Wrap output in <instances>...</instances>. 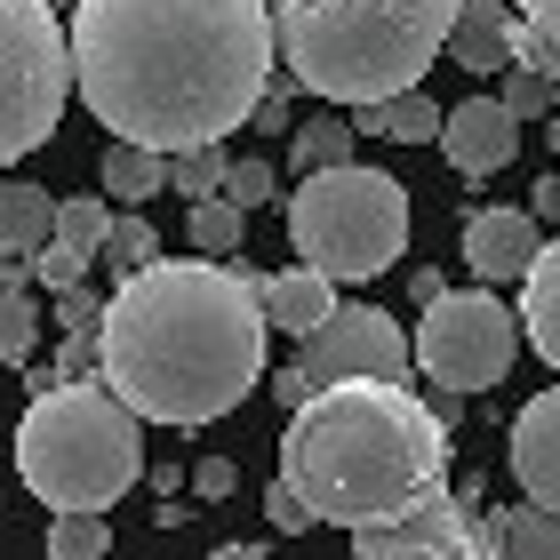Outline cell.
Segmentation results:
<instances>
[{
	"mask_svg": "<svg viewBox=\"0 0 560 560\" xmlns=\"http://www.w3.org/2000/svg\"><path fill=\"white\" fill-rule=\"evenodd\" d=\"M224 176H233V152L224 144H192V152L168 161V192H185V209L192 200H224Z\"/></svg>",
	"mask_w": 560,
	"mask_h": 560,
	"instance_id": "cell-22",
	"label": "cell"
},
{
	"mask_svg": "<svg viewBox=\"0 0 560 560\" xmlns=\"http://www.w3.org/2000/svg\"><path fill=\"white\" fill-rule=\"evenodd\" d=\"M40 352V313L24 289H0V369H33Z\"/></svg>",
	"mask_w": 560,
	"mask_h": 560,
	"instance_id": "cell-25",
	"label": "cell"
},
{
	"mask_svg": "<svg viewBox=\"0 0 560 560\" xmlns=\"http://www.w3.org/2000/svg\"><path fill=\"white\" fill-rule=\"evenodd\" d=\"M96 176H105V200H129V209H137V200H152L168 185V161H161V152H144V144H113Z\"/></svg>",
	"mask_w": 560,
	"mask_h": 560,
	"instance_id": "cell-21",
	"label": "cell"
},
{
	"mask_svg": "<svg viewBox=\"0 0 560 560\" xmlns=\"http://www.w3.org/2000/svg\"><path fill=\"white\" fill-rule=\"evenodd\" d=\"M497 81H504V89H497V105L513 113V120H537V113L552 105V81H545V72L528 65V57H513V65L497 72Z\"/></svg>",
	"mask_w": 560,
	"mask_h": 560,
	"instance_id": "cell-30",
	"label": "cell"
},
{
	"mask_svg": "<svg viewBox=\"0 0 560 560\" xmlns=\"http://www.w3.org/2000/svg\"><path fill=\"white\" fill-rule=\"evenodd\" d=\"M552 185H560V176H552Z\"/></svg>",
	"mask_w": 560,
	"mask_h": 560,
	"instance_id": "cell-38",
	"label": "cell"
},
{
	"mask_svg": "<svg viewBox=\"0 0 560 560\" xmlns=\"http://www.w3.org/2000/svg\"><path fill=\"white\" fill-rule=\"evenodd\" d=\"M521 40H528V24L504 9V0H465L456 24H448V57L465 72H504L521 57Z\"/></svg>",
	"mask_w": 560,
	"mask_h": 560,
	"instance_id": "cell-14",
	"label": "cell"
},
{
	"mask_svg": "<svg viewBox=\"0 0 560 560\" xmlns=\"http://www.w3.org/2000/svg\"><path fill=\"white\" fill-rule=\"evenodd\" d=\"M24 272H33L24 257H0V289H24Z\"/></svg>",
	"mask_w": 560,
	"mask_h": 560,
	"instance_id": "cell-35",
	"label": "cell"
},
{
	"mask_svg": "<svg viewBox=\"0 0 560 560\" xmlns=\"http://www.w3.org/2000/svg\"><path fill=\"white\" fill-rule=\"evenodd\" d=\"M105 552H113L105 513H57L48 521V560H105Z\"/></svg>",
	"mask_w": 560,
	"mask_h": 560,
	"instance_id": "cell-26",
	"label": "cell"
},
{
	"mask_svg": "<svg viewBox=\"0 0 560 560\" xmlns=\"http://www.w3.org/2000/svg\"><path fill=\"white\" fill-rule=\"evenodd\" d=\"M233 480H241L233 456H200V465H192V489H200V497H233Z\"/></svg>",
	"mask_w": 560,
	"mask_h": 560,
	"instance_id": "cell-34",
	"label": "cell"
},
{
	"mask_svg": "<svg viewBox=\"0 0 560 560\" xmlns=\"http://www.w3.org/2000/svg\"><path fill=\"white\" fill-rule=\"evenodd\" d=\"M456 9L465 0H272L280 81L352 113L409 96L424 65L448 48Z\"/></svg>",
	"mask_w": 560,
	"mask_h": 560,
	"instance_id": "cell-4",
	"label": "cell"
},
{
	"mask_svg": "<svg viewBox=\"0 0 560 560\" xmlns=\"http://www.w3.org/2000/svg\"><path fill=\"white\" fill-rule=\"evenodd\" d=\"M296 385L304 393H328V385H409L417 352H409V328L376 304H337L313 337L296 345Z\"/></svg>",
	"mask_w": 560,
	"mask_h": 560,
	"instance_id": "cell-9",
	"label": "cell"
},
{
	"mask_svg": "<svg viewBox=\"0 0 560 560\" xmlns=\"http://www.w3.org/2000/svg\"><path fill=\"white\" fill-rule=\"evenodd\" d=\"M417 369L432 376L441 393H489L513 376V352H521V320H513V304H504L497 289H441L424 304V320H417Z\"/></svg>",
	"mask_w": 560,
	"mask_h": 560,
	"instance_id": "cell-8",
	"label": "cell"
},
{
	"mask_svg": "<svg viewBox=\"0 0 560 560\" xmlns=\"http://www.w3.org/2000/svg\"><path fill=\"white\" fill-rule=\"evenodd\" d=\"M89 265H96L89 248H72V241H48L40 257H33V280H40L48 296H65V289H81V280H89Z\"/></svg>",
	"mask_w": 560,
	"mask_h": 560,
	"instance_id": "cell-31",
	"label": "cell"
},
{
	"mask_svg": "<svg viewBox=\"0 0 560 560\" xmlns=\"http://www.w3.org/2000/svg\"><path fill=\"white\" fill-rule=\"evenodd\" d=\"M48 241H57V192L9 176L0 185V257H40Z\"/></svg>",
	"mask_w": 560,
	"mask_h": 560,
	"instance_id": "cell-17",
	"label": "cell"
},
{
	"mask_svg": "<svg viewBox=\"0 0 560 560\" xmlns=\"http://www.w3.org/2000/svg\"><path fill=\"white\" fill-rule=\"evenodd\" d=\"M16 472L48 513H105L144 480V424L105 385L65 376L16 424Z\"/></svg>",
	"mask_w": 560,
	"mask_h": 560,
	"instance_id": "cell-5",
	"label": "cell"
},
{
	"mask_svg": "<svg viewBox=\"0 0 560 560\" xmlns=\"http://www.w3.org/2000/svg\"><path fill=\"white\" fill-rule=\"evenodd\" d=\"M521 337L537 345L545 369H560V241H545L521 280Z\"/></svg>",
	"mask_w": 560,
	"mask_h": 560,
	"instance_id": "cell-16",
	"label": "cell"
},
{
	"mask_svg": "<svg viewBox=\"0 0 560 560\" xmlns=\"http://www.w3.org/2000/svg\"><path fill=\"white\" fill-rule=\"evenodd\" d=\"M280 480L313 521L376 528L448 489V424L409 385H328L280 432Z\"/></svg>",
	"mask_w": 560,
	"mask_h": 560,
	"instance_id": "cell-3",
	"label": "cell"
},
{
	"mask_svg": "<svg viewBox=\"0 0 560 560\" xmlns=\"http://www.w3.org/2000/svg\"><path fill=\"white\" fill-rule=\"evenodd\" d=\"M289 241L320 280H376L409 257V192L385 168H320L289 192Z\"/></svg>",
	"mask_w": 560,
	"mask_h": 560,
	"instance_id": "cell-6",
	"label": "cell"
},
{
	"mask_svg": "<svg viewBox=\"0 0 560 560\" xmlns=\"http://www.w3.org/2000/svg\"><path fill=\"white\" fill-rule=\"evenodd\" d=\"M272 0H81L72 89L113 129L176 161L257 120L272 89Z\"/></svg>",
	"mask_w": 560,
	"mask_h": 560,
	"instance_id": "cell-1",
	"label": "cell"
},
{
	"mask_svg": "<svg viewBox=\"0 0 560 560\" xmlns=\"http://www.w3.org/2000/svg\"><path fill=\"white\" fill-rule=\"evenodd\" d=\"M224 200L248 217V209H265L272 200V161H233V176H224Z\"/></svg>",
	"mask_w": 560,
	"mask_h": 560,
	"instance_id": "cell-32",
	"label": "cell"
},
{
	"mask_svg": "<svg viewBox=\"0 0 560 560\" xmlns=\"http://www.w3.org/2000/svg\"><path fill=\"white\" fill-rule=\"evenodd\" d=\"M521 24H528V40H521V57L545 72V81L560 89V0H521Z\"/></svg>",
	"mask_w": 560,
	"mask_h": 560,
	"instance_id": "cell-29",
	"label": "cell"
},
{
	"mask_svg": "<svg viewBox=\"0 0 560 560\" xmlns=\"http://www.w3.org/2000/svg\"><path fill=\"white\" fill-rule=\"evenodd\" d=\"M96 265H113L120 280H137L144 265H161V233L129 209V217H113V233H105V248H96Z\"/></svg>",
	"mask_w": 560,
	"mask_h": 560,
	"instance_id": "cell-24",
	"label": "cell"
},
{
	"mask_svg": "<svg viewBox=\"0 0 560 560\" xmlns=\"http://www.w3.org/2000/svg\"><path fill=\"white\" fill-rule=\"evenodd\" d=\"M537 217L528 209H472L465 217V265L480 289H504V280H528V265H537Z\"/></svg>",
	"mask_w": 560,
	"mask_h": 560,
	"instance_id": "cell-12",
	"label": "cell"
},
{
	"mask_svg": "<svg viewBox=\"0 0 560 560\" xmlns=\"http://www.w3.org/2000/svg\"><path fill=\"white\" fill-rule=\"evenodd\" d=\"M105 233H113V200L105 192H65L57 200V241H72V248H89V257H96V248H105Z\"/></svg>",
	"mask_w": 560,
	"mask_h": 560,
	"instance_id": "cell-28",
	"label": "cell"
},
{
	"mask_svg": "<svg viewBox=\"0 0 560 560\" xmlns=\"http://www.w3.org/2000/svg\"><path fill=\"white\" fill-rule=\"evenodd\" d=\"M289 161H296V176L352 168V161H361V137H352V120L320 113V120H304V129H289Z\"/></svg>",
	"mask_w": 560,
	"mask_h": 560,
	"instance_id": "cell-20",
	"label": "cell"
},
{
	"mask_svg": "<svg viewBox=\"0 0 560 560\" xmlns=\"http://www.w3.org/2000/svg\"><path fill=\"white\" fill-rule=\"evenodd\" d=\"M185 224H192V248H200V257H233L241 233H248V217L233 209V200H192Z\"/></svg>",
	"mask_w": 560,
	"mask_h": 560,
	"instance_id": "cell-27",
	"label": "cell"
},
{
	"mask_svg": "<svg viewBox=\"0 0 560 560\" xmlns=\"http://www.w3.org/2000/svg\"><path fill=\"white\" fill-rule=\"evenodd\" d=\"M441 105H432L424 89L409 96H385V105H369L361 120H352V137H385V144H441Z\"/></svg>",
	"mask_w": 560,
	"mask_h": 560,
	"instance_id": "cell-19",
	"label": "cell"
},
{
	"mask_svg": "<svg viewBox=\"0 0 560 560\" xmlns=\"http://www.w3.org/2000/svg\"><path fill=\"white\" fill-rule=\"evenodd\" d=\"M40 9H48V16H65V9H81V0H40Z\"/></svg>",
	"mask_w": 560,
	"mask_h": 560,
	"instance_id": "cell-37",
	"label": "cell"
},
{
	"mask_svg": "<svg viewBox=\"0 0 560 560\" xmlns=\"http://www.w3.org/2000/svg\"><path fill=\"white\" fill-rule=\"evenodd\" d=\"M265 304L257 272L241 265H144L105 296L96 328V376L137 424H217L233 417L265 376Z\"/></svg>",
	"mask_w": 560,
	"mask_h": 560,
	"instance_id": "cell-2",
	"label": "cell"
},
{
	"mask_svg": "<svg viewBox=\"0 0 560 560\" xmlns=\"http://www.w3.org/2000/svg\"><path fill=\"white\" fill-rule=\"evenodd\" d=\"M441 144H448V168L456 176H497V168H513V152H521V120L497 105V96H465V105H448L441 120Z\"/></svg>",
	"mask_w": 560,
	"mask_h": 560,
	"instance_id": "cell-11",
	"label": "cell"
},
{
	"mask_svg": "<svg viewBox=\"0 0 560 560\" xmlns=\"http://www.w3.org/2000/svg\"><path fill=\"white\" fill-rule=\"evenodd\" d=\"M96 328H105V296H89V289H65V296H57V337H65V369L96 361Z\"/></svg>",
	"mask_w": 560,
	"mask_h": 560,
	"instance_id": "cell-23",
	"label": "cell"
},
{
	"mask_svg": "<svg viewBox=\"0 0 560 560\" xmlns=\"http://www.w3.org/2000/svg\"><path fill=\"white\" fill-rule=\"evenodd\" d=\"M72 48L40 0H0V168L40 152L65 120Z\"/></svg>",
	"mask_w": 560,
	"mask_h": 560,
	"instance_id": "cell-7",
	"label": "cell"
},
{
	"mask_svg": "<svg viewBox=\"0 0 560 560\" xmlns=\"http://www.w3.org/2000/svg\"><path fill=\"white\" fill-rule=\"evenodd\" d=\"M480 552L489 560H560V521L537 513V504H504L480 528Z\"/></svg>",
	"mask_w": 560,
	"mask_h": 560,
	"instance_id": "cell-18",
	"label": "cell"
},
{
	"mask_svg": "<svg viewBox=\"0 0 560 560\" xmlns=\"http://www.w3.org/2000/svg\"><path fill=\"white\" fill-rule=\"evenodd\" d=\"M513 480H521V504L560 521V385L513 417Z\"/></svg>",
	"mask_w": 560,
	"mask_h": 560,
	"instance_id": "cell-13",
	"label": "cell"
},
{
	"mask_svg": "<svg viewBox=\"0 0 560 560\" xmlns=\"http://www.w3.org/2000/svg\"><path fill=\"white\" fill-rule=\"evenodd\" d=\"M265 521L280 528V537H304V528H320V521H313V504H304L289 480H272V489H265Z\"/></svg>",
	"mask_w": 560,
	"mask_h": 560,
	"instance_id": "cell-33",
	"label": "cell"
},
{
	"mask_svg": "<svg viewBox=\"0 0 560 560\" xmlns=\"http://www.w3.org/2000/svg\"><path fill=\"white\" fill-rule=\"evenodd\" d=\"M257 304H265V328H289V337L304 345L328 313H337V280H320L313 265H296V272L257 280Z\"/></svg>",
	"mask_w": 560,
	"mask_h": 560,
	"instance_id": "cell-15",
	"label": "cell"
},
{
	"mask_svg": "<svg viewBox=\"0 0 560 560\" xmlns=\"http://www.w3.org/2000/svg\"><path fill=\"white\" fill-rule=\"evenodd\" d=\"M352 560H489V552H480V528H472L465 504L448 489H432L409 513H393L376 528H352Z\"/></svg>",
	"mask_w": 560,
	"mask_h": 560,
	"instance_id": "cell-10",
	"label": "cell"
},
{
	"mask_svg": "<svg viewBox=\"0 0 560 560\" xmlns=\"http://www.w3.org/2000/svg\"><path fill=\"white\" fill-rule=\"evenodd\" d=\"M209 560H272V552H257V545H217Z\"/></svg>",
	"mask_w": 560,
	"mask_h": 560,
	"instance_id": "cell-36",
	"label": "cell"
}]
</instances>
